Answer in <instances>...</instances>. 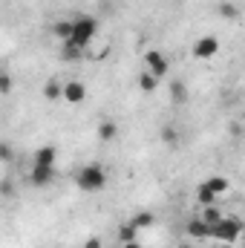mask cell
Returning <instances> with one entry per match:
<instances>
[{
  "label": "cell",
  "mask_w": 245,
  "mask_h": 248,
  "mask_svg": "<svg viewBox=\"0 0 245 248\" xmlns=\"http://www.w3.org/2000/svg\"><path fill=\"white\" fill-rule=\"evenodd\" d=\"M219 9H222V15H225V17H234V15H237V9H234L231 3H222Z\"/></svg>",
  "instance_id": "obj_22"
},
{
  "label": "cell",
  "mask_w": 245,
  "mask_h": 248,
  "mask_svg": "<svg viewBox=\"0 0 245 248\" xmlns=\"http://www.w3.org/2000/svg\"><path fill=\"white\" fill-rule=\"evenodd\" d=\"M199 217H202L208 225H219V222L225 219V214H222L216 205H208V208H202V214H199Z\"/></svg>",
  "instance_id": "obj_13"
},
{
  "label": "cell",
  "mask_w": 245,
  "mask_h": 248,
  "mask_svg": "<svg viewBox=\"0 0 245 248\" xmlns=\"http://www.w3.org/2000/svg\"><path fill=\"white\" fill-rule=\"evenodd\" d=\"M44 95H46V101H58V98H63V84H58V81H46Z\"/></svg>",
  "instance_id": "obj_17"
},
{
  "label": "cell",
  "mask_w": 245,
  "mask_h": 248,
  "mask_svg": "<svg viewBox=\"0 0 245 248\" xmlns=\"http://www.w3.org/2000/svg\"><path fill=\"white\" fill-rule=\"evenodd\" d=\"M130 222H133L136 228H147V225H153V214H150V211H141V214H136Z\"/></svg>",
  "instance_id": "obj_20"
},
{
  "label": "cell",
  "mask_w": 245,
  "mask_h": 248,
  "mask_svg": "<svg viewBox=\"0 0 245 248\" xmlns=\"http://www.w3.org/2000/svg\"><path fill=\"white\" fill-rule=\"evenodd\" d=\"M170 101L173 104H184L187 101V87L182 81H170Z\"/></svg>",
  "instance_id": "obj_16"
},
{
  "label": "cell",
  "mask_w": 245,
  "mask_h": 248,
  "mask_svg": "<svg viewBox=\"0 0 245 248\" xmlns=\"http://www.w3.org/2000/svg\"><path fill=\"white\" fill-rule=\"evenodd\" d=\"M84 98H87V87H84L81 81H66V84H63V101L81 104Z\"/></svg>",
  "instance_id": "obj_6"
},
{
  "label": "cell",
  "mask_w": 245,
  "mask_h": 248,
  "mask_svg": "<svg viewBox=\"0 0 245 248\" xmlns=\"http://www.w3.org/2000/svg\"><path fill=\"white\" fill-rule=\"evenodd\" d=\"M84 248H101V240H98V237H92V240H87V243H84Z\"/></svg>",
  "instance_id": "obj_24"
},
{
  "label": "cell",
  "mask_w": 245,
  "mask_h": 248,
  "mask_svg": "<svg viewBox=\"0 0 245 248\" xmlns=\"http://www.w3.org/2000/svg\"><path fill=\"white\" fill-rule=\"evenodd\" d=\"M196 202H199L202 208H208V205H214V202H216V193H214L211 187L202 182V185L196 187Z\"/></svg>",
  "instance_id": "obj_14"
},
{
  "label": "cell",
  "mask_w": 245,
  "mask_h": 248,
  "mask_svg": "<svg viewBox=\"0 0 245 248\" xmlns=\"http://www.w3.org/2000/svg\"><path fill=\"white\" fill-rule=\"evenodd\" d=\"M162 141H165L168 147H176V144H179V130H176L173 124H165V127H162Z\"/></svg>",
  "instance_id": "obj_18"
},
{
  "label": "cell",
  "mask_w": 245,
  "mask_h": 248,
  "mask_svg": "<svg viewBox=\"0 0 245 248\" xmlns=\"http://www.w3.org/2000/svg\"><path fill=\"white\" fill-rule=\"evenodd\" d=\"M9 93H12V75L3 72L0 75V95H9Z\"/></svg>",
  "instance_id": "obj_21"
},
{
  "label": "cell",
  "mask_w": 245,
  "mask_h": 248,
  "mask_svg": "<svg viewBox=\"0 0 245 248\" xmlns=\"http://www.w3.org/2000/svg\"><path fill=\"white\" fill-rule=\"evenodd\" d=\"M124 248H141V243H138V240H133V243H124Z\"/></svg>",
  "instance_id": "obj_25"
},
{
  "label": "cell",
  "mask_w": 245,
  "mask_h": 248,
  "mask_svg": "<svg viewBox=\"0 0 245 248\" xmlns=\"http://www.w3.org/2000/svg\"><path fill=\"white\" fill-rule=\"evenodd\" d=\"M78 187L81 190H87V193H98L101 187L107 185V170L101 168V165H84L81 170H78Z\"/></svg>",
  "instance_id": "obj_1"
},
{
  "label": "cell",
  "mask_w": 245,
  "mask_h": 248,
  "mask_svg": "<svg viewBox=\"0 0 245 248\" xmlns=\"http://www.w3.org/2000/svg\"><path fill=\"white\" fill-rule=\"evenodd\" d=\"M72 32H75V20H58V23H52V35L58 38V41H72Z\"/></svg>",
  "instance_id": "obj_9"
},
{
  "label": "cell",
  "mask_w": 245,
  "mask_h": 248,
  "mask_svg": "<svg viewBox=\"0 0 245 248\" xmlns=\"http://www.w3.org/2000/svg\"><path fill=\"white\" fill-rule=\"evenodd\" d=\"M179 248H190V246H179Z\"/></svg>",
  "instance_id": "obj_26"
},
{
  "label": "cell",
  "mask_w": 245,
  "mask_h": 248,
  "mask_svg": "<svg viewBox=\"0 0 245 248\" xmlns=\"http://www.w3.org/2000/svg\"><path fill=\"white\" fill-rule=\"evenodd\" d=\"M205 185L211 187L216 196H222V193H228V190H231V182H228L225 176H208V179H205Z\"/></svg>",
  "instance_id": "obj_12"
},
{
  "label": "cell",
  "mask_w": 245,
  "mask_h": 248,
  "mask_svg": "<svg viewBox=\"0 0 245 248\" xmlns=\"http://www.w3.org/2000/svg\"><path fill=\"white\" fill-rule=\"evenodd\" d=\"M159 81H162V78H156V75H153L150 69H144V72L138 75V90H141V93H156Z\"/></svg>",
  "instance_id": "obj_11"
},
{
  "label": "cell",
  "mask_w": 245,
  "mask_h": 248,
  "mask_svg": "<svg viewBox=\"0 0 245 248\" xmlns=\"http://www.w3.org/2000/svg\"><path fill=\"white\" fill-rule=\"evenodd\" d=\"M95 32H98V23H95L92 17H78V20H75V32H72V41H69V44H75V46L87 49V46L92 44Z\"/></svg>",
  "instance_id": "obj_3"
},
{
  "label": "cell",
  "mask_w": 245,
  "mask_h": 248,
  "mask_svg": "<svg viewBox=\"0 0 245 248\" xmlns=\"http://www.w3.org/2000/svg\"><path fill=\"white\" fill-rule=\"evenodd\" d=\"M187 234L190 237H199V240H208V237L214 240V225H208L202 217H196V219L187 222Z\"/></svg>",
  "instance_id": "obj_8"
},
{
  "label": "cell",
  "mask_w": 245,
  "mask_h": 248,
  "mask_svg": "<svg viewBox=\"0 0 245 248\" xmlns=\"http://www.w3.org/2000/svg\"><path fill=\"white\" fill-rule=\"evenodd\" d=\"M29 179H32V185H38V187L49 185V182L55 179V168H46V165H32Z\"/></svg>",
  "instance_id": "obj_7"
},
{
  "label": "cell",
  "mask_w": 245,
  "mask_h": 248,
  "mask_svg": "<svg viewBox=\"0 0 245 248\" xmlns=\"http://www.w3.org/2000/svg\"><path fill=\"white\" fill-rule=\"evenodd\" d=\"M133 240H138V228L133 225V222H127V225H122L119 228V243H133Z\"/></svg>",
  "instance_id": "obj_19"
},
{
  "label": "cell",
  "mask_w": 245,
  "mask_h": 248,
  "mask_svg": "<svg viewBox=\"0 0 245 248\" xmlns=\"http://www.w3.org/2000/svg\"><path fill=\"white\" fill-rule=\"evenodd\" d=\"M0 156H3V162H9V159H12V147L3 144V147H0Z\"/></svg>",
  "instance_id": "obj_23"
},
{
  "label": "cell",
  "mask_w": 245,
  "mask_h": 248,
  "mask_svg": "<svg viewBox=\"0 0 245 248\" xmlns=\"http://www.w3.org/2000/svg\"><path fill=\"white\" fill-rule=\"evenodd\" d=\"M216 52H219V41H216L214 35H202V38H196L193 46H190V55H193L196 61H208V58H214Z\"/></svg>",
  "instance_id": "obj_4"
},
{
  "label": "cell",
  "mask_w": 245,
  "mask_h": 248,
  "mask_svg": "<svg viewBox=\"0 0 245 248\" xmlns=\"http://www.w3.org/2000/svg\"><path fill=\"white\" fill-rule=\"evenodd\" d=\"M116 136H119V124L116 122H101L98 124V139H101V141H113Z\"/></svg>",
  "instance_id": "obj_15"
},
{
  "label": "cell",
  "mask_w": 245,
  "mask_h": 248,
  "mask_svg": "<svg viewBox=\"0 0 245 248\" xmlns=\"http://www.w3.org/2000/svg\"><path fill=\"white\" fill-rule=\"evenodd\" d=\"M144 63H147V69H150L156 78H165V75H168V58H165L162 52H156V49L144 52Z\"/></svg>",
  "instance_id": "obj_5"
},
{
  "label": "cell",
  "mask_w": 245,
  "mask_h": 248,
  "mask_svg": "<svg viewBox=\"0 0 245 248\" xmlns=\"http://www.w3.org/2000/svg\"><path fill=\"white\" fill-rule=\"evenodd\" d=\"M243 234L245 228L237 217H225L219 225H214V240H219V243H237Z\"/></svg>",
  "instance_id": "obj_2"
},
{
  "label": "cell",
  "mask_w": 245,
  "mask_h": 248,
  "mask_svg": "<svg viewBox=\"0 0 245 248\" xmlns=\"http://www.w3.org/2000/svg\"><path fill=\"white\" fill-rule=\"evenodd\" d=\"M55 147L52 144H46V147H38L35 150V165H46V168H55Z\"/></svg>",
  "instance_id": "obj_10"
}]
</instances>
